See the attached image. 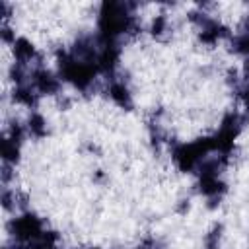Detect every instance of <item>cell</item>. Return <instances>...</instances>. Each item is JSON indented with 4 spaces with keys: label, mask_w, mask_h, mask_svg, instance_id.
<instances>
[{
    "label": "cell",
    "mask_w": 249,
    "mask_h": 249,
    "mask_svg": "<svg viewBox=\"0 0 249 249\" xmlns=\"http://www.w3.org/2000/svg\"><path fill=\"white\" fill-rule=\"evenodd\" d=\"M16 231L21 239H41L43 237V230H41V222L33 216V214H25L21 218L16 220Z\"/></svg>",
    "instance_id": "1"
},
{
    "label": "cell",
    "mask_w": 249,
    "mask_h": 249,
    "mask_svg": "<svg viewBox=\"0 0 249 249\" xmlns=\"http://www.w3.org/2000/svg\"><path fill=\"white\" fill-rule=\"evenodd\" d=\"M33 84H35V88H37L39 91H43V93L56 91V88H58V80H56L51 72H47V70H37V72L33 74Z\"/></svg>",
    "instance_id": "2"
},
{
    "label": "cell",
    "mask_w": 249,
    "mask_h": 249,
    "mask_svg": "<svg viewBox=\"0 0 249 249\" xmlns=\"http://www.w3.org/2000/svg\"><path fill=\"white\" fill-rule=\"evenodd\" d=\"M224 191V183L218 179L216 173H202L200 175V193L206 196H216Z\"/></svg>",
    "instance_id": "3"
},
{
    "label": "cell",
    "mask_w": 249,
    "mask_h": 249,
    "mask_svg": "<svg viewBox=\"0 0 249 249\" xmlns=\"http://www.w3.org/2000/svg\"><path fill=\"white\" fill-rule=\"evenodd\" d=\"M109 95H111V99H115L119 105H128V103H130L128 89H126L123 84H113L111 89H109Z\"/></svg>",
    "instance_id": "4"
},
{
    "label": "cell",
    "mask_w": 249,
    "mask_h": 249,
    "mask_svg": "<svg viewBox=\"0 0 249 249\" xmlns=\"http://www.w3.org/2000/svg\"><path fill=\"white\" fill-rule=\"evenodd\" d=\"M45 123H43V117H39V115H33L31 119H29V126H31V130L35 132V134H43L45 132V126H43Z\"/></svg>",
    "instance_id": "5"
},
{
    "label": "cell",
    "mask_w": 249,
    "mask_h": 249,
    "mask_svg": "<svg viewBox=\"0 0 249 249\" xmlns=\"http://www.w3.org/2000/svg\"><path fill=\"white\" fill-rule=\"evenodd\" d=\"M163 27H165V19H163V18H158V19L152 23V33H154V35H156V33H161Z\"/></svg>",
    "instance_id": "6"
},
{
    "label": "cell",
    "mask_w": 249,
    "mask_h": 249,
    "mask_svg": "<svg viewBox=\"0 0 249 249\" xmlns=\"http://www.w3.org/2000/svg\"><path fill=\"white\" fill-rule=\"evenodd\" d=\"M241 95H243V101H245V105L249 107V88H245V91H243Z\"/></svg>",
    "instance_id": "7"
},
{
    "label": "cell",
    "mask_w": 249,
    "mask_h": 249,
    "mask_svg": "<svg viewBox=\"0 0 249 249\" xmlns=\"http://www.w3.org/2000/svg\"><path fill=\"white\" fill-rule=\"evenodd\" d=\"M208 249H216V247H214V245H210V247H208Z\"/></svg>",
    "instance_id": "8"
}]
</instances>
